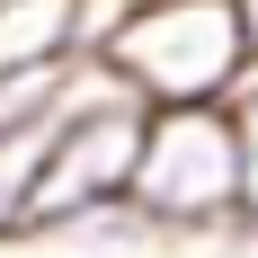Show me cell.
I'll use <instances>...</instances> for the list:
<instances>
[{
    "mask_svg": "<svg viewBox=\"0 0 258 258\" xmlns=\"http://www.w3.org/2000/svg\"><path fill=\"white\" fill-rule=\"evenodd\" d=\"M232 125H240V205H232V223L258 240V89H240Z\"/></svg>",
    "mask_w": 258,
    "mask_h": 258,
    "instance_id": "obj_4",
    "label": "cell"
},
{
    "mask_svg": "<svg viewBox=\"0 0 258 258\" xmlns=\"http://www.w3.org/2000/svg\"><path fill=\"white\" fill-rule=\"evenodd\" d=\"M62 107V98H53ZM53 107L27 116V125L0 134V240H18V214H27V187H36V160H45V134H53Z\"/></svg>",
    "mask_w": 258,
    "mask_h": 258,
    "instance_id": "obj_3",
    "label": "cell"
},
{
    "mask_svg": "<svg viewBox=\"0 0 258 258\" xmlns=\"http://www.w3.org/2000/svg\"><path fill=\"white\" fill-rule=\"evenodd\" d=\"M98 62L143 107L232 98L249 80V27L232 0H125L116 27L98 36Z\"/></svg>",
    "mask_w": 258,
    "mask_h": 258,
    "instance_id": "obj_1",
    "label": "cell"
},
{
    "mask_svg": "<svg viewBox=\"0 0 258 258\" xmlns=\"http://www.w3.org/2000/svg\"><path fill=\"white\" fill-rule=\"evenodd\" d=\"M125 196L160 232H214L240 205V125L232 98H178L143 107V152H134Z\"/></svg>",
    "mask_w": 258,
    "mask_h": 258,
    "instance_id": "obj_2",
    "label": "cell"
}]
</instances>
